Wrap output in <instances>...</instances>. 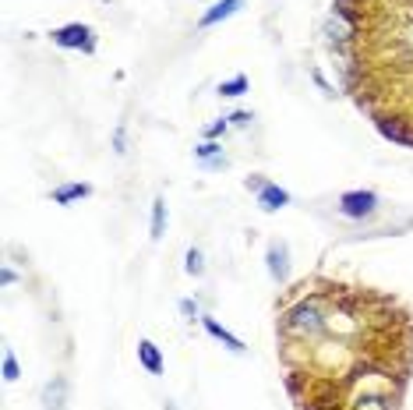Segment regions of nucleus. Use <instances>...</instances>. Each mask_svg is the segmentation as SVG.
<instances>
[{
    "label": "nucleus",
    "mask_w": 413,
    "mask_h": 410,
    "mask_svg": "<svg viewBox=\"0 0 413 410\" xmlns=\"http://www.w3.org/2000/svg\"><path fill=\"white\" fill-rule=\"evenodd\" d=\"M329 329V311H325V297H301L293 308L283 311L279 318V333L283 340H318V336H325Z\"/></svg>",
    "instance_id": "obj_1"
},
{
    "label": "nucleus",
    "mask_w": 413,
    "mask_h": 410,
    "mask_svg": "<svg viewBox=\"0 0 413 410\" xmlns=\"http://www.w3.org/2000/svg\"><path fill=\"white\" fill-rule=\"evenodd\" d=\"M53 43L64 46V50H81V53H92L96 50V32L81 21H71V25H61L53 28Z\"/></svg>",
    "instance_id": "obj_2"
},
{
    "label": "nucleus",
    "mask_w": 413,
    "mask_h": 410,
    "mask_svg": "<svg viewBox=\"0 0 413 410\" xmlns=\"http://www.w3.org/2000/svg\"><path fill=\"white\" fill-rule=\"evenodd\" d=\"M374 209H378V195L374 191H346V195H339V213L346 219H367V216H374Z\"/></svg>",
    "instance_id": "obj_3"
},
{
    "label": "nucleus",
    "mask_w": 413,
    "mask_h": 410,
    "mask_svg": "<svg viewBox=\"0 0 413 410\" xmlns=\"http://www.w3.org/2000/svg\"><path fill=\"white\" fill-rule=\"evenodd\" d=\"M265 266H269V276L276 283H286L290 280V248L283 241H272L269 251H265Z\"/></svg>",
    "instance_id": "obj_4"
},
{
    "label": "nucleus",
    "mask_w": 413,
    "mask_h": 410,
    "mask_svg": "<svg viewBox=\"0 0 413 410\" xmlns=\"http://www.w3.org/2000/svg\"><path fill=\"white\" fill-rule=\"evenodd\" d=\"M374 124H378V131L385 135L389 141H396V145H406V149H413V128H410V121H392V117H374Z\"/></svg>",
    "instance_id": "obj_5"
},
{
    "label": "nucleus",
    "mask_w": 413,
    "mask_h": 410,
    "mask_svg": "<svg viewBox=\"0 0 413 410\" xmlns=\"http://www.w3.org/2000/svg\"><path fill=\"white\" fill-rule=\"evenodd\" d=\"M244 8V0H216V4L201 14V21H198V28H212V25H219V21H226V18H233Z\"/></svg>",
    "instance_id": "obj_6"
},
{
    "label": "nucleus",
    "mask_w": 413,
    "mask_h": 410,
    "mask_svg": "<svg viewBox=\"0 0 413 410\" xmlns=\"http://www.w3.org/2000/svg\"><path fill=\"white\" fill-rule=\"evenodd\" d=\"M283 205H290V191H283L279 184H265L258 191V209L261 213H279Z\"/></svg>",
    "instance_id": "obj_7"
},
{
    "label": "nucleus",
    "mask_w": 413,
    "mask_h": 410,
    "mask_svg": "<svg viewBox=\"0 0 413 410\" xmlns=\"http://www.w3.org/2000/svg\"><path fill=\"white\" fill-rule=\"evenodd\" d=\"M325 36L336 43V46H343V43H350L353 36H357V25H353L350 18H339V14H329V21H325Z\"/></svg>",
    "instance_id": "obj_8"
},
{
    "label": "nucleus",
    "mask_w": 413,
    "mask_h": 410,
    "mask_svg": "<svg viewBox=\"0 0 413 410\" xmlns=\"http://www.w3.org/2000/svg\"><path fill=\"white\" fill-rule=\"evenodd\" d=\"M201 326H205V333H209L212 340H219V343H223L226 350H233V354H244V350H248V346H244V343H241L237 336H233L230 329H223V326H219L216 318H201Z\"/></svg>",
    "instance_id": "obj_9"
},
{
    "label": "nucleus",
    "mask_w": 413,
    "mask_h": 410,
    "mask_svg": "<svg viewBox=\"0 0 413 410\" xmlns=\"http://www.w3.org/2000/svg\"><path fill=\"white\" fill-rule=\"evenodd\" d=\"M138 361H141V368L149 371V375H163V354H159V346L152 340H141L138 343Z\"/></svg>",
    "instance_id": "obj_10"
},
{
    "label": "nucleus",
    "mask_w": 413,
    "mask_h": 410,
    "mask_svg": "<svg viewBox=\"0 0 413 410\" xmlns=\"http://www.w3.org/2000/svg\"><path fill=\"white\" fill-rule=\"evenodd\" d=\"M64 396H68V382H64V378H53V382H46L43 403H46L50 410H61V407H64Z\"/></svg>",
    "instance_id": "obj_11"
},
{
    "label": "nucleus",
    "mask_w": 413,
    "mask_h": 410,
    "mask_svg": "<svg viewBox=\"0 0 413 410\" xmlns=\"http://www.w3.org/2000/svg\"><path fill=\"white\" fill-rule=\"evenodd\" d=\"M85 195H92V188H88V184H64V188L53 191V202L57 205H71V202H78Z\"/></svg>",
    "instance_id": "obj_12"
},
{
    "label": "nucleus",
    "mask_w": 413,
    "mask_h": 410,
    "mask_svg": "<svg viewBox=\"0 0 413 410\" xmlns=\"http://www.w3.org/2000/svg\"><path fill=\"white\" fill-rule=\"evenodd\" d=\"M353 410H392V396H385V393H364Z\"/></svg>",
    "instance_id": "obj_13"
},
{
    "label": "nucleus",
    "mask_w": 413,
    "mask_h": 410,
    "mask_svg": "<svg viewBox=\"0 0 413 410\" xmlns=\"http://www.w3.org/2000/svg\"><path fill=\"white\" fill-rule=\"evenodd\" d=\"M163 233H166V202L156 198L152 202V241H159Z\"/></svg>",
    "instance_id": "obj_14"
},
{
    "label": "nucleus",
    "mask_w": 413,
    "mask_h": 410,
    "mask_svg": "<svg viewBox=\"0 0 413 410\" xmlns=\"http://www.w3.org/2000/svg\"><path fill=\"white\" fill-rule=\"evenodd\" d=\"M219 156H223V145H219L216 138L201 141L198 149H194V159H198V163H212V159H219Z\"/></svg>",
    "instance_id": "obj_15"
},
{
    "label": "nucleus",
    "mask_w": 413,
    "mask_h": 410,
    "mask_svg": "<svg viewBox=\"0 0 413 410\" xmlns=\"http://www.w3.org/2000/svg\"><path fill=\"white\" fill-rule=\"evenodd\" d=\"M248 92V75H233L219 85V96H244Z\"/></svg>",
    "instance_id": "obj_16"
},
{
    "label": "nucleus",
    "mask_w": 413,
    "mask_h": 410,
    "mask_svg": "<svg viewBox=\"0 0 413 410\" xmlns=\"http://www.w3.org/2000/svg\"><path fill=\"white\" fill-rule=\"evenodd\" d=\"M184 269H188V276H201V273H205V262H201V251H198V248H191V251L184 255Z\"/></svg>",
    "instance_id": "obj_17"
},
{
    "label": "nucleus",
    "mask_w": 413,
    "mask_h": 410,
    "mask_svg": "<svg viewBox=\"0 0 413 410\" xmlns=\"http://www.w3.org/2000/svg\"><path fill=\"white\" fill-rule=\"evenodd\" d=\"M0 368H4V378H8V382H18L21 368H18V358L11 354V350H4V364H0Z\"/></svg>",
    "instance_id": "obj_18"
},
{
    "label": "nucleus",
    "mask_w": 413,
    "mask_h": 410,
    "mask_svg": "<svg viewBox=\"0 0 413 410\" xmlns=\"http://www.w3.org/2000/svg\"><path fill=\"white\" fill-rule=\"evenodd\" d=\"M226 121H230V124H237V128H248V124L254 121V117H251L248 110H237V113H230V117H226Z\"/></svg>",
    "instance_id": "obj_19"
},
{
    "label": "nucleus",
    "mask_w": 413,
    "mask_h": 410,
    "mask_svg": "<svg viewBox=\"0 0 413 410\" xmlns=\"http://www.w3.org/2000/svg\"><path fill=\"white\" fill-rule=\"evenodd\" d=\"M181 315L194 322V318H198V304H194V301H181Z\"/></svg>",
    "instance_id": "obj_20"
},
{
    "label": "nucleus",
    "mask_w": 413,
    "mask_h": 410,
    "mask_svg": "<svg viewBox=\"0 0 413 410\" xmlns=\"http://www.w3.org/2000/svg\"><path fill=\"white\" fill-rule=\"evenodd\" d=\"M244 184H248V191H254V195H258V191H261L265 184H269V181H265V177H258V173H254V177H248Z\"/></svg>",
    "instance_id": "obj_21"
},
{
    "label": "nucleus",
    "mask_w": 413,
    "mask_h": 410,
    "mask_svg": "<svg viewBox=\"0 0 413 410\" xmlns=\"http://www.w3.org/2000/svg\"><path fill=\"white\" fill-rule=\"evenodd\" d=\"M226 124H230V121H226V117H223V121H216V124H212L209 131H205V135H209V138H219V135L226 131Z\"/></svg>",
    "instance_id": "obj_22"
},
{
    "label": "nucleus",
    "mask_w": 413,
    "mask_h": 410,
    "mask_svg": "<svg viewBox=\"0 0 413 410\" xmlns=\"http://www.w3.org/2000/svg\"><path fill=\"white\" fill-rule=\"evenodd\" d=\"M0 283H4V286L18 283V273H14V269H4V273H0Z\"/></svg>",
    "instance_id": "obj_23"
}]
</instances>
